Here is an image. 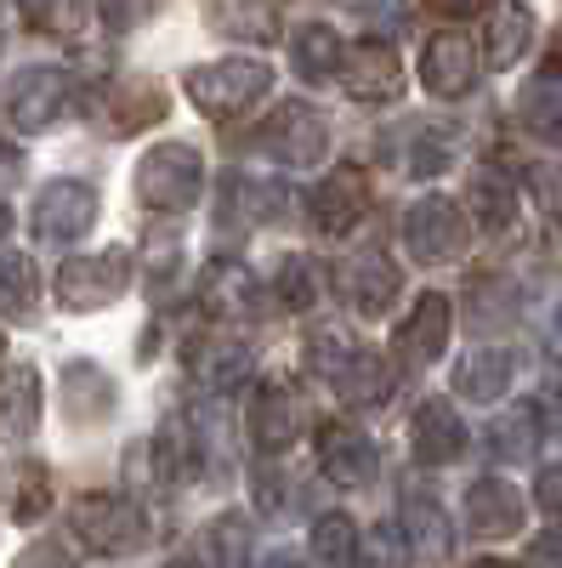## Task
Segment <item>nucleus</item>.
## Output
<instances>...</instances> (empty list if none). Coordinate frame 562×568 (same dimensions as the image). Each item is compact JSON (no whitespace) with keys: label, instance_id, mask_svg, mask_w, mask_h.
<instances>
[{"label":"nucleus","instance_id":"nucleus-25","mask_svg":"<svg viewBox=\"0 0 562 568\" xmlns=\"http://www.w3.org/2000/svg\"><path fill=\"white\" fill-rule=\"evenodd\" d=\"M290 58H296V74L302 80H336L347 69V45L330 23H307L296 40H290Z\"/></svg>","mask_w":562,"mask_h":568},{"label":"nucleus","instance_id":"nucleus-21","mask_svg":"<svg viewBox=\"0 0 562 568\" xmlns=\"http://www.w3.org/2000/svg\"><path fill=\"white\" fill-rule=\"evenodd\" d=\"M529 40H534V12L529 7H489L483 12V63L489 69H518Z\"/></svg>","mask_w":562,"mask_h":568},{"label":"nucleus","instance_id":"nucleus-34","mask_svg":"<svg viewBox=\"0 0 562 568\" xmlns=\"http://www.w3.org/2000/svg\"><path fill=\"white\" fill-rule=\"evenodd\" d=\"M205 540H211L216 568H245V562H251V524H245V511L216 517V524L205 529Z\"/></svg>","mask_w":562,"mask_h":568},{"label":"nucleus","instance_id":"nucleus-8","mask_svg":"<svg viewBox=\"0 0 562 568\" xmlns=\"http://www.w3.org/2000/svg\"><path fill=\"white\" fill-rule=\"evenodd\" d=\"M98 222V187L80 182V176H58L40 187L34 200V233L45 245H74L80 233Z\"/></svg>","mask_w":562,"mask_h":568},{"label":"nucleus","instance_id":"nucleus-19","mask_svg":"<svg viewBox=\"0 0 562 568\" xmlns=\"http://www.w3.org/2000/svg\"><path fill=\"white\" fill-rule=\"evenodd\" d=\"M466 449V420L449 398H427L415 409V455L427 466H449Z\"/></svg>","mask_w":562,"mask_h":568},{"label":"nucleus","instance_id":"nucleus-42","mask_svg":"<svg viewBox=\"0 0 562 568\" xmlns=\"http://www.w3.org/2000/svg\"><path fill=\"white\" fill-rule=\"evenodd\" d=\"M18 568H80V562H74L58 540H34V546L18 557Z\"/></svg>","mask_w":562,"mask_h":568},{"label":"nucleus","instance_id":"nucleus-17","mask_svg":"<svg viewBox=\"0 0 562 568\" xmlns=\"http://www.w3.org/2000/svg\"><path fill=\"white\" fill-rule=\"evenodd\" d=\"M341 291H347L352 313H387V307L398 302V291H403V273H398L381 251H364V256L347 262Z\"/></svg>","mask_w":562,"mask_h":568},{"label":"nucleus","instance_id":"nucleus-20","mask_svg":"<svg viewBox=\"0 0 562 568\" xmlns=\"http://www.w3.org/2000/svg\"><path fill=\"white\" fill-rule=\"evenodd\" d=\"M511 375H518V358L505 347H478L454 364V393L472 398V404H494V398H505Z\"/></svg>","mask_w":562,"mask_h":568},{"label":"nucleus","instance_id":"nucleus-46","mask_svg":"<svg viewBox=\"0 0 562 568\" xmlns=\"http://www.w3.org/2000/svg\"><path fill=\"white\" fill-rule=\"evenodd\" d=\"M7 176H18V154L7 149V142H0V182H7Z\"/></svg>","mask_w":562,"mask_h":568},{"label":"nucleus","instance_id":"nucleus-18","mask_svg":"<svg viewBox=\"0 0 562 568\" xmlns=\"http://www.w3.org/2000/svg\"><path fill=\"white\" fill-rule=\"evenodd\" d=\"M114 382H109V369L103 364H91V358H74L63 364V415L74 426H98L109 409H114Z\"/></svg>","mask_w":562,"mask_h":568},{"label":"nucleus","instance_id":"nucleus-36","mask_svg":"<svg viewBox=\"0 0 562 568\" xmlns=\"http://www.w3.org/2000/svg\"><path fill=\"white\" fill-rule=\"evenodd\" d=\"M273 291H278V302H285L290 313L313 307V296H318L313 262H307V256H285V262H278V278H273Z\"/></svg>","mask_w":562,"mask_h":568},{"label":"nucleus","instance_id":"nucleus-7","mask_svg":"<svg viewBox=\"0 0 562 568\" xmlns=\"http://www.w3.org/2000/svg\"><path fill=\"white\" fill-rule=\"evenodd\" d=\"M403 245H409L415 262H427V267L454 262L460 245H466V211L454 200H443V194L415 200L409 216H403Z\"/></svg>","mask_w":562,"mask_h":568},{"label":"nucleus","instance_id":"nucleus-45","mask_svg":"<svg viewBox=\"0 0 562 568\" xmlns=\"http://www.w3.org/2000/svg\"><path fill=\"white\" fill-rule=\"evenodd\" d=\"M534 409H540V426H545V433H551V438H562V382H551V387L540 393V404H534Z\"/></svg>","mask_w":562,"mask_h":568},{"label":"nucleus","instance_id":"nucleus-13","mask_svg":"<svg viewBox=\"0 0 562 568\" xmlns=\"http://www.w3.org/2000/svg\"><path fill=\"white\" fill-rule=\"evenodd\" d=\"M347 91L358 103H392L403 91V69H398V52L381 40H358L347 45V69H341Z\"/></svg>","mask_w":562,"mask_h":568},{"label":"nucleus","instance_id":"nucleus-5","mask_svg":"<svg viewBox=\"0 0 562 568\" xmlns=\"http://www.w3.org/2000/svg\"><path fill=\"white\" fill-rule=\"evenodd\" d=\"M131 284V251H98V256H69L58 267V302L69 313H98Z\"/></svg>","mask_w":562,"mask_h":568},{"label":"nucleus","instance_id":"nucleus-33","mask_svg":"<svg viewBox=\"0 0 562 568\" xmlns=\"http://www.w3.org/2000/svg\"><path fill=\"white\" fill-rule=\"evenodd\" d=\"M0 313L7 318H29L34 313V262L29 256H0Z\"/></svg>","mask_w":562,"mask_h":568},{"label":"nucleus","instance_id":"nucleus-11","mask_svg":"<svg viewBox=\"0 0 562 568\" xmlns=\"http://www.w3.org/2000/svg\"><path fill=\"white\" fill-rule=\"evenodd\" d=\"M364 211H369V182H364L352 165L330 171V176H324L313 194H307V216H313L318 233H347V227L364 222Z\"/></svg>","mask_w":562,"mask_h":568},{"label":"nucleus","instance_id":"nucleus-38","mask_svg":"<svg viewBox=\"0 0 562 568\" xmlns=\"http://www.w3.org/2000/svg\"><path fill=\"white\" fill-rule=\"evenodd\" d=\"M307 353H313V369L330 375V382H341V375L352 369V358H358V347L347 336H336V329H318V336L307 342Z\"/></svg>","mask_w":562,"mask_h":568},{"label":"nucleus","instance_id":"nucleus-43","mask_svg":"<svg viewBox=\"0 0 562 568\" xmlns=\"http://www.w3.org/2000/svg\"><path fill=\"white\" fill-rule=\"evenodd\" d=\"M529 568H562V535L556 529L529 540Z\"/></svg>","mask_w":562,"mask_h":568},{"label":"nucleus","instance_id":"nucleus-1","mask_svg":"<svg viewBox=\"0 0 562 568\" xmlns=\"http://www.w3.org/2000/svg\"><path fill=\"white\" fill-rule=\"evenodd\" d=\"M205 194V160L187 142H154V149L136 160V200L160 216H182L194 211Z\"/></svg>","mask_w":562,"mask_h":568},{"label":"nucleus","instance_id":"nucleus-39","mask_svg":"<svg viewBox=\"0 0 562 568\" xmlns=\"http://www.w3.org/2000/svg\"><path fill=\"white\" fill-rule=\"evenodd\" d=\"M443 165H449V136H443L438 125H427V131L415 125V149H409V171H415V176H432V171H443Z\"/></svg>","mask_w":562,"mask_h":568},{"label":"nucleus","instance_id":"nucleus-14","mask_svg":"<svg viewBox=\"0 0 562 568\" xmlns=\"http://www.w3.org/2000/svg\"><path fill=\"white\" fill-rule=\"evenodd\" d=\"M296 438H302V398L290 387L267 382L256 393V404H251V444L262 455H285Z\"/></svg>","mask_w":562,"mask_h":568},{"label":"nucleus","instance_id":"nucleus-24","mask_svg":"<svg viewBox=\"0 0 562 568\" xmlns=\"http://www.w3.org/2000/svg\"><path fill=\"white\" fill-rule=\"evenodd\" d=\"M466 211H472V222L483 233H505L518 222V187L500 171H472V182H466Z\"/></svg>","mask_w":562,"mask_h":568},{"label":"nucleus","instance_id":"nucleus-31","mask_svg":"<svg viewBox=\"0 0 562 568\" xmlns=\"http://www.w3.org/2000/svg\"><path fill=\"white\" fill-rule=\"evenodd\" d=\"M313 562L318 568H352L358 562V524L347 511H324L313 524Z\"/></svg>","mask_w":562,"mask_h":568},{"label":"nucleus","instance_id":"nucleus-47","mask_svg":"<svg viewBox=\"0 0 562 568\" xmlns=\"http://www.w3.org/2000/svg\"><path fill=\"white\" fill-rule=\"evenodd\" d=\"M262 568H302V557H290V551H273Z\"/></svg>","mask_w":562,"mask_h":568},{"label":"nucleus","instance_id":"nucleus-29","mask_svg":"<svg viewBox=\"0 0 562 568\" xmlns=\"http://www.w3.org/2000/svg\"><path fill=\"white\" fill-rule=\"evenodd\" d=\"M200 296H205V307L222 313V318H245V313L256 307V284H251V273H245L239 262H216V267L205 273V284H200Z\"/></svg>","mask_w":562,"mask_h":568},{"label":"nucleus","instance_id":"nucleus-35","mask_svg":"<svg viewBox=\"0 0 562 568\" xmlns=\"http://www.w3.org/2000/svg\"><path fill=\"white\" fill-rule=\"evenodd\" d=\"M336 387H341L352 404H381V398L392 393V375H387V364L375 358V353H358V358H352V369L341 375Z\"/></svg>","mask_w":562,"mask_h":568},{"label":"nucleus","instance_id":"nucleus-50","mask_svg":"<svg viewBox=\"0 0 562 568\" xmlns=\"http://www.w3.org/2000/svg\"><path fill=\"white\" fill-rule=\"evenodd\" d=\"M165 568H200L194 557H176V562H165Z\"/></svg>","mask_w":562,"mask_h":568},{"label":"nucleus","instance_id":"nucleus-41","mask_svg":"<svg viewBox=\"0 0 562 568\" xmlns=\"http://www.w3.org/2000/svg\"><path fill=\"white\" fill-rule=\"evenodd\" d=\"M529 187H534V200H540L551 216H562V165H534V171H529Z\"/></svg>","mask_w":562,"mask_h":568},{"label":"nucleus","instance_id":"nucleus-6","mask_svg":"<svg viewBox=\"0 0 562 568\" xmlns=\"http://www.w3.org/2000/svg\"><path fill=\"white\" fill-rule=\"evenodd\" d=\"M74 103H80V80L69 69H58V63H34V69L18 74L7 114H12L18 131H45L52 120H63Z\"/></svg>","mask_w":562,"mask_h":568},{"label":"nucleus","instance_id":"nucleus-26","mask_svg":"<svg viewBox=\"0 0 562 568\" xmlns=\"http://www.w3.org/2000/svg\"><path fill=\"white\" fill-rule=\"evenodd\" d=\"M398 517H403V535H409V546H415V551H427L432 562H443V557H449V517H443V506H438L432 495L409 489V495H403V506H398Z\"/></svg>","mask_w":562,"mask_h":568},{"label":"nucleus","instance_id":"nucleus-51","mask_svg":"<svg viewBox=\"0 0 562 568\" xmlns=\"http://www.w3.org/2000/svg\"><path fill=\"white\" fill-rule=\"evenodd\" d=\"M0 347H7V342H0Z\"/></svg>","mask_w":562,"mask_h":568},{"label":"nucleus","instance_id":"nucleus-4","mask_svg":"<svg viewBox=\"0 0 562 568\" xmlns=\"http://www.w3.org/2000/svg\"><path fill=\"white\" fill-rule=\"evenodd\" d=\"M256 149L278 165H290V171H307V165H318L324 154H330V120H324L313 103H285V109H273L262 120Z\"/></svg>","mask_w":562,"mask_h":568},{"label":"nucleus","instance_id":"nucleus-9","mask_svg":"<svg viewBox=\"0 0 562 568\" xmlns=\"http://www.w3.org/2000/svg\"><path fill=\"white\" fill-rule=\"evenodd\" d=\"M478 69H483V52L472 45V34H460V29L432 34L427 52H420V85H427L432 98H466V91L478 85Z\"/></svg>","mask_w":562,"mask_h":568},{"label":"nucleus","instance_id":"nucleus-37","mask_svg":"<svg viewBox=\"0 0 562 568\" xmlns=\"http://www.w3.org/2000/svg\"><path fill=\"white\" fill-rule=\"evenodd\" d=\"M211 23L222 29V34H256V40H278V12L273 7H216L211 12Z\"/></svg>","mask_w":562,"mask_h":568},{"label":"nucleus","instance_id":"nucleus-30","mask_svg":"<svg viewBox=\"0 0 562 568\" xmlns=\"http://www.w3.org/2000/svg\"><path fill=\"white\" fill-rule=\"evenodd\" d=\"M103 114H109V125L125 136V131H143L149 120H160V114H165V98H160L154 85L131 80V85H114L109 98H103Z\"/></svg>","mask_w":562,"mask_h":568},{"label":"nucleus","instance_id":"nucleus-12","mask_svg":"<svg viewBox=\"0 0 562 568\" xmlns=\"http://www.w3.org/2000/svg\"><path fill=\"white\" fill-rule=\"evenodd\" d=\"M523 517H529L523 495L511 484H500V478H478L472 489H466V529H472L478 540H511L523 529Z\"/></svg>","mask_w":562,"mask_h":568},{"label":"nucleus","instance_id":"nucleus-27","mask_svg":"<svg viewBox=\"0 0 562 568\" xmlns=\"http://www.w3.org/2000/svg\"><path fill=\"white\" fill-rule=\"evenodd\" d=\"M518 120H523L529 136L562 142V74H556V69L540 74V80H529V91L518 98Z\"/></svg>","mask_w":562,"mask_h":568},{"label":"nucleus","instance_id":"nucleus-40","mask_svg":"<svg viewBox=\"0 0 562 568\" xmlns=\"http://www.w3.org/2000/svg\"><path fill=\"white\" fill-rule=\"evenodd\" d=\"M91 12L85 7H23V23L29 29H45V34H80V23H85Z\"/></svg>","mask_w":562,"mask_h":568},{"label":"nucleus","instance_id":"nucleus-15","mask_svg":"<svg viewBox=\"0 0 562 568\" xmlns=\"http://www.w3.org/2000/svg\"><path fill=\"white\" fill-rule=\"evenodd\" d=\"M40 426V369L7 364L0 369V444H29Z\"/></svg>","mask_w":562,"mask_h":568},{"label":"nucleus","instance_id":"nucleus-16","mask_svg":"<svg viewBox=\"0 0 562 568\" xmlns=\"http://www.w3.org/2000/svg\"><path fill=\"white\" fill-rule=\"evenodd\" d=\"M443 347H449V296H420L415 313L398 324L392 353L403 364H438Z\"/></svg>","mask_w":562,"mask_h":568},{"label":"nucleus","instance_id":"nucleus-48","mask_svg":"<svg viewBox=\"0 0 562 568\" xmlns=\"http://www.w3.org/2000/svg\"><path fill=\"white\" fill-rule=\"evenodd\" d=\"M7 227H12V211H7V205H0V240H7Z\"/></svg>","mask_w":562,"mask_h":568},{"label":"nucleus","instance_id":"nucleus-44","mask_svg":"<svg viewBox=\"0 0 562 568\" xmlns=\"http://www.w3.org/2000/svg\"><path fill=\"white\" fill-rule=\"evenodd\" d=\"M534 500H540V511L562 517V466H545V471H540V484H534Z\"/></svg>","mask_w":562,"mask_h":568},{"label":"nucleus","instance_id":"nucleus-3","mask_svg":"<svg viewBox=\"0 0 562 568\" xmlns=\"http://www.w3.org/2000/svg\"><path fill=\"white\" fill-rule=\"evenodd\" d=\"M69 524H74V540H85L91 551H109V557L136 551V546H143V535H149L143 506L125 500V495H103V489L80 495L74 511H69Z\"/></svg>","mask_w":562,"mask_h":568},{"label":"nucleus","instance_id":"nucleus-32","mask_svg":"<svg viewBox=\"0 0 562 568\" xmlns=\"http://www.w3.org/2000/svg\"><path fill=\"white\" fill-rule=\"evenodd\" d=\"M227 205L233 211H239L245 222H256V227H267V222H278V216H285V187H273V182H251V176H239V182H233L227 187Z\"/></svg>","mask_w":562,"mask_h":568},{"label":"nucleus","instance_id":"nucleus-49","mask_svg":"<svg viewBox=\"0 0 562 568\" xmlns=\"http://www.w3.org/2000/svg\"><path fill=\"white\" fill-rule=\"evenodd\" d=\"M472 568H511V562H500V557H483V562H472Z\"/></svg>","mask_w":562,"mask_h":568},{"label":"nucleus","instance_id":"nucleus-2","mask_svg":"<svg viewBox=\"0 0 562 568\" xmlns=\"http://www.w3.org/2000/svg\"><path fill=\"white\" fill-rule=\"evenodd\" d=\"M267 85H273V69L262 58H216L187 74V98L211 120H239L245 109L267 98Z\"/></svg>","mask_w":562,"mask_h":568},{"label":"nucleus","instance_id":"nucleus-10","mask_svg":"<svg viewBox=\"0 0 562 568\" xmlns=\"http://www.w3.org/2000/svg\"><path fill=\"white\" fill-rule=\"evenodd\" d=\"M318 466L336 489H364L375 478V444L352 420H324L318 426Z\"/></svg>","mask_w":562,"mask_h":568},{"label":"nucleus","instance_id":"nucleus-23","mask_svg":"<svg viewBox=\"0 0 562 568\" xmlns=\"http://www.w3.org/2000/svg\"><path fill=\"white\" fill-rule=\"evenodd\" d=\"M187 369H194V382H200V387L227 393V387H239V382H245L251 353L233 342V336H205V342H194V358H187Z\"/></svg>","mask_w":562,"mask_h":568},{"label":"nucleus","instance_id":"nucleus-22","mask_svg":"<svg viewBox=\"0 0 562 568\" xmlns=\"http://www.w3.org/2000/svg\"><path fill=\"white\" fill-rule=\"evenodd\" d=\"M0 500L18 524H40L45 511H52V478H45V466H34L29 455L7 460L0 466Z\"/></svg>","mask_w":562,"mask_h":568},{"label":"nucleus","instance_id":"nucleus-28","mask_svg":"<svg viewBox=\"0 0 562 568\" xmlns=\"http://www.w3.org/2000/svg\"><path fill=\"white\" fill-rule=\"evenodd\" d=\"M489 455L500 460V466H523L529 455H534V444H540V409L534 404H523V409H505L494 426H489Z\"/></svg>","mask_w":562,"mask_h":568}]
</instances>
